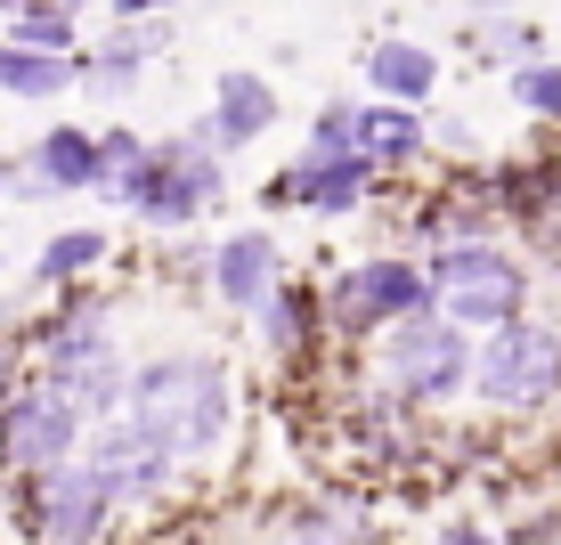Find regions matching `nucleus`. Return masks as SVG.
<instances>
[{
	"instance_id": "nucleus-19",
	"label": "nucleus",
	"mask_w": 561,
	"mask_h": 545,
	"mask_svg": "<svg viewBox=\"0 0 561 545\" xmlns=\"http://www.w3.org/2000/svg\"><path fill=\"white\" fill-rule=\"evenodd\" d=\"M154 42H163L154 25H130V33H114V42H106L99 57H90V82H99V90H130V73H139L147 57H154Z\"/></svg>"
},
{
	"instance_id": "nucleus-5",
	"label": "nucleus",
	"mask_w": 561,
	"mask_h": 545,
	"mask_svg": "<svg viewBox=\"0 0 561 545\" xmlns=\"http://www.w3.org/2000/svg\"><path fill=\"white\" fill-rule=\"evenodd\" d=\"M472 366H480V350L463 342V326L456 318H408V326H391V350H382V375H391V391L399 399H448L472 383Z\"/></svg>"
},
{
	"instance_id": "nucleus-2",
	"label": "nucleus",
	"mask_w": 561,
	"mask_h": 545,
	"mask_svg": "<svg viewBox=\"0 0 561 545\" xmlns=\"http://www.w3.org/2000/svg\"><path fill=\"white\" fill-rule=\"evenodd\" d=\"M432 285H439V318L480 326V334L520 326V302H529L520 261H513V252H496V245H448V252H432Z\"/></svg>"
},
{
	"instance_id": "nucleus-7",
	"label": "nucleus",
	"mask_w": 561,
	"mask_h": 545,
	"mask_svg": "<svg viewBox=\"0 0 561 545\" xmlns=\"http://www.w3.org/2000/svg\"><path fill=\"white\" fill-rule=\"evenodd\" d=\"M432 302H439V285H432V269H415V261H358V269H342L334 294H325V309H334L342 334L408 326V318H423Z\"/></svg>"
},
{
	"instance_id": "nucleus-6",
	"label": "nucleus",
	"mask_w": 561,
	"mask_h": 545,
	"mask_svg": "<svg viewBox=\"0 0 561 545\" xmlns=\"http://www.w3.org/2000/svg\"><path fill=\"white\" fill-rule=\"evenodd\" d=\"M472 391L489 407H546L561 391V334L553 326H496L489 350H480L472 366Z\"/></svg>"
},
{
	"instance_id": "nucleus-21",
	"label": "nucleus",
	"mask_w": 561,
	"mask_h": 545,
	"mask_svg": "<svg viewBox=\"0 0 561 545\" xmlns=\"http://www.w3.org/2000/svg\"><path fill=\"white\" fill-rule=\"evenodd\" d=\"M480 42V57H505V66L520 73V66H537V25H513V16H489V25L472 33Z\"/></svg>"
},
{
	"instance_id": "nucleus-8",
	"label": "nucleus",
	"mask_w": 561,
	"mask_h": 545,
	"mask_svg": "<svg viewBox=\"0 0 561 545\" xmlns=\"http://www.w3.org/2000/svg\"><path fill=\"white\" fill-rule=\"evenodd\" d=\"M16 521L42 545H99V530L114 521V489L90 464H66V473H42V489L16 497Z\"/></svg>"
},
{
	"instance_id": "nucleus-9",
	"label": "nucleus",
	"mask_w": 561,
	"mask_h": 545,
	"mask_svg": "<svg viewBox=\"0 0 561 545\" xmlns=\"http://www.w3.org/2000/svg\"><path fill=\"white\" fill-rule=\"evenodd\" d=\"M49 383L73 399V416L82 423H114V416H130V375H123V359L106 350L99 326H66V334L49 342Z\"/></svg>"
},
{
	"instance_id": "nucleus-26",
	"label": "nucleus",
	"mask_w": 561,
	"mask_h": 545,
	"mask_svg": "<svg viewBox=\"0 0 561 545\" xmlns=\"http://www.w3.org/2000/svg\"><path fill=\"white\" fill-rule=\"evenodd\" d=\"M439 545H496V537H489V530H448Z\"/></svg>"
},
{
	"instance_id": "nucleus-24",
	"label": "nucleus",
	"mask_w": 561,
	"mask_h": 545,
	"mask_svg": "<svg viewBox=\"0 0 561 545\" xmlns=\"http://www.w3.org/2000/svg\"><path fill=\"white\" fill-rule=\"evenodd\" d=\"M261 318H268V334H277V350H294V342L309 334V294H294V285H277V302H268Z\"/></svg>"
},
{
	"instance_id": "nucleus-3",
	"label": "nucleus",
	"mask_w": 561,
	"mask_h": 545,
	"mask_svg": "<svg viewBox=\"0 0 561 545\" xmlns=\"http://www.w3.org/2000/svg\"><path fill=\"white\" fill-rule=\"evenodd\" d=\"M211 147H220L211 123H196L187 139H171V147H154L147 171L123 188V204L139 212V220H154V228H187L211 196H220V155H211Z\"/></svg>"
},
{
	"instance_id": "nucleus-1",
	"label": "nucleus",
	"mask_w": 561,
	"mask_h": 545,
	"mask_svg": "<svg viewBox=\"0 0 561 545\" xmlns=\"http://www.w3.org/2000/svg\"><path fill=\"white\" fill-rule=\"evenodd\" d=\"M130 416L147 423L171 456H204L228 432V366L211 359H147L130 375Z\"/></svg>"
},
{
	"instance_id": "nucleus-15",
	"label": "nucleus",
	"mask_w": 561,
	"mask_h": 545,
	"mask_svg": "<svg viewBox=\"0 0 561 545\" xmlns=\"http://www.w3.org/2000/svg\"><path fill=\"white\" fill-rule=\"evenodd\" d=\"M211 139L220 147H253L268 123H277V90L261 82V73H220V99H211Z\"/></svg>"
},
{
	"instance_id": "nucleus-22",
	"label": "nucleus",
	"mask_w": 561,
	"mask_h": 545,
	"mask_svg": "<svg viewBox=\"0 0 561 545\" xmlns=\"http://www.w3.org/2000/svg\"><path fill=\"white\" fill-rule=\"evenodd\" d=\"M358 99H334V106H325L318 114V130H309V147H325V155H358Z\"/></svg>"
},
{
	"instance_id": "nucleus-17",
	"label": "nucleus",
	"mask_w": 561,
	"mask_h": 545,
	"mask_svg": "<svg viewBox=\"0 0 561 545\" xmlns=\"http://www.w3.org/2000/svg\"><path fill=\"white\" fill-rule=\"evenodd\" d=\"M0 90H16V99H66V90H73V57L0 42Z\"/></svg>"
},
{
	"instance_id": "nucleus-4",
	"label": "nucleus",
	"mask_w": 561,
	"mask_h": 545,
	"mask_svg": "<svg viewBox=\"0 0 561 545\" xmlns=\"http://www.w3.org/2000/svg\"><path fill=\"white\" fill-rule=\"evenodd\" d=\"M73 440H82V416L57 383H25V391L0 399V464L16 480H42V473H66L73 464Z\"/></svg>"
},
{
	"instance_id": "nucleus-11",
	"label": "nucleus",
	"mask_w": 561,
	"mask_h": 545,
	"mask_svg": "<svg viewBox=\"0 0 561 545\" xmlns=\"http://www.w3.org/2000/svg\"><path fill=\"white\" fill-rule=\"evenodd\" d=\"M366 188H375V163L366 155H325L309 147L294 171H277L268 180V204H309V212H351Z\"/></svg>"
},
{
	"instance_id": "nucleus-27",
	"label": "nucleus",
	"mask_w": 561,
	"mask_h": 545,
	"mask_svg": "<svg viewBox=\"0 0 561 545\" xmlns=\"http://www.w3.org/2000/svg\"><path fill=\"white\" fill-rule=\"evenodd\" d=\"M57 9H90V0H57Z\"/></svg>"
},
{
	"instance_id": "nucleus-28",
	"label": "nucleus",
	"mask_w": 561,
	"mask_h": 545,
	"mask_svg": "<svg viewBox=\"0 0 561 545\" xmlns=\"http://www.w3.org/2000/svg\"><path fill=\"white\" fill-rule=\"evenodd\" d=\"M0 188H9V171H0Z\"/></svg>"
},
{
	"instance_id": "nucleus-18",
	"label": "nucleus",
	"mask_w": 561,
	"mask_h": 545,
	"mask_svg": "<svg viewBox=\"0 0 561 545\" xmlns=\"http://www.w3.org/2000/svg\"><path fill=\"white\" fill-rule=\"evenodd\" d=\"M9 42L49 49V57H73V9H57V0H16V16H9Z\"/></svg>"
},
{
	"instance_id": "nucleus-13",
	"label": "nucleus",
	"mask_w": 561,
	"mask_h": 545,
	"mask_svg": "<svg viewBox=\"0 0 561 545\" xmlns=\"http://www.w3.org/2000/svg\"><path fill=\"white\" fill-rule=\"evenodd\" d=\"M211 285H220L228 309H268L277 302V237L268 228H244V237H228L220 252H211Z\"/></svg>"
},
{
	"instance_id": "nucleus-23",
	"label": "nucleus",
	"mask_w": 561,
	"mask_h": 545,
	"mask_svg": "<svg viewBox=\"0 0 561 545\" xmlns=\"http://www.w3.org/2000/svg\"><path fill=\"white\" fill-rule=\"evenodd\" d=\"M513 99L529 106V114H553V123H561V66H546V57H537V66H520V73H513Z\"/></svg>"
},
{
	"instance_id": "nucleus-12",
	"label": "nucleus",
	"mask_w": 561,
	"mask_h": 545,
	"mask_svg": "<svg viewBox=\"0 0 561 545\" xmlns=\"http://www.w3.org/2000/svg\"><path fill=\"white\" fill-rule=\"evenodd\" d=\"M16 188H25V196H73V188H99V130H73V123L42 130Z\"/></svg>"
},
{
	"instance_id": "nucleus-10",
	"label": "nucleus",
	"mask_w": 561,
	"mask_h": 545,
	"mask_svg": "<svg viewBox=\"0 0 561 545\" xmlns=\"http://www.w3.org/2000/svg\"><path fill=\"white\" fill-rule=\"evenodd\" d=\"M90 473H106L114 497H163L171 447L154 440L139 416H114V423H99V440H90Z\"/></svg>"
},
{
	"instance_id": "nucleus-20",
	"label": "nucleus",
	"mask_w": 561,
	"mask_h": 545,
	"mask_svg": "<svg viewBox=\"0 0 561 545\" xmlns=\"http://www.w3.org/2000/svg\"><path fill=\"white\" fill-rule=\"evenodd\" d=\"M99 261H106V228H66V237L42 245V277H49V285L82 277V269H99Z\"/></svg>"
},
{
	"instance_id": "nucleus-16",
	"label": "nucleus",
	"mask_w": 561,
	"mask_h": 545,
	"mask_svg": "<svg viewBox=\"0 0 561 545\" xmlns=\"http://www.w3.org/2000/svg\"><path fill=\"white\" fill-rule=\"evenodd\" d=\"M358 155H366V163H415V155H423V114L415 106H391V99H366Z\"/></svg>"
},
{
	"instance_id": "nucleus-25",
	"label": "nucleus",
	"mask_w": 561,
	"mask_h": 545,
	"mask_svg": "<svg viewBox=\"0 0 561 545\" xmlns=\"http://www.w3.org/2000/svg\"><path fill=\"white\" fill-rule=\"evenodd\" d=\"M114 16H154V9H171V0H106Z\"/></svg>"
},
{
	"instance_id": "nucleus-14",
	"label": "nucleus",
	"mask_w": 561,
	"mask_h": 545,
	"mask_svg": "<svg viewBox=\"0 0 561 545\" xmlns=\"http://www.w3.org/2000/svg\"><path fill=\"white\" fill-rule=\"evenodd\" d=\"M366 90L391 99V106H423L439 90V57L423 42H375L366 49Z\"/></svg>"
}]
</instances>
